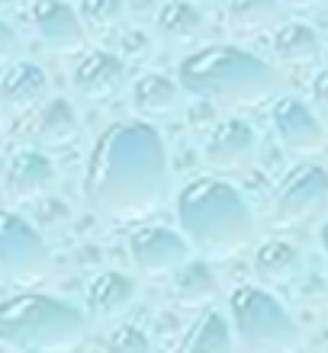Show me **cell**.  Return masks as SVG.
<instances>
[{
  "mask_svg": "<svg viewBox=\"0 0 328 353\" xmlns=\"http://www.w3.org/2000/svg\"><path fill=\"white\" fill-rule=\"evenodd\" d=\"M312 100L322 112H328V71H319L316 81H312Z\"/></svg>",
  "mask_w": 328,
  "mask_h": 353,
  "instance_id": "4316f807",
  "label": "cell"
},
{
  "mask_svg": "<svg viewBox=\"0 0 328 353\" xmlns=\"http://www.w3.org/2000/svg\"><path fill=\"white\" fill-rule=\"evenodd\" d=\"M32 26L42 46L61 55L81 52L87 46V26L81 13H75L71 3L65 0H36L32 3Z\"/></svg>",
  "mask_w": 328,
  "mask_h": 353,
  "instance_id": "30bf717a",
  "label": "cell"
},
{
  "mask_svg": "<svg viewBox=\"0 0 328 353\" xmlns=\"http://www.w3.org/2000/svg\"><path fill=\"white\" fill-rule=\"evenodd\" d=\"M177 222L206 261L232 257L254 241V215L229 180L197 176L177 193Z\"/></svg>",
  "mask_w": 328,
  "mask_h": 353,
  "instance_id": "7a4b0ae2",
  "label": "cell"
},
{
  "mask_svg": "<svg viewBox=\"0 0 328 353\" xmlns=\"http://www.w3.org/2000/svg\"><path fill=\"white\" fill-rule=\"evenodd\" d=\"M0 347H3V344H0Z\"/></svg>",
  "mask_w": 328,
  "mask_h": 353,
  "instance_id": "4dcf8cb0",
  "label": "cell"
},
{
  "mask_svg": "<svg viewBox=\"0 0 328 353\" xmlns=\"http://www.w3.org/2000/svg\"><path fill=\"white\" fill-rule=\"evenodd\" d=\"M87 337V315L46 292H17L0 302V344L13 350H75Z\"/></svg>",
  "mask_w": 328,
  "mask_h": 353,
  "instance_id": "277c9868",
  "label": "cell"
},
{
  "mask_svg": "<svg viewBox=\"0 0 328 353\" xmlns=\"http://www.w3.org/2000/svg\"><path fill=\"white\" fill-rule=\"evenodd\" d=\"M0 273L17 286H36L52 273V254L39 228L0 205Z\"/></svg>",
  "mask_w": 328,
  "mask_h": 353,
  "instance_id": "8992f818",
  "label": "cell"
},
{
  "mask_svg": "<svg viewBox=\"0 0 328 353\" xmlns=\"http://www.w3.org/2000/svg\"><path fill=\"white\" fill-rule=\"evenodd\" d=\"M171 296L180 308H209L219 296V279L213 267L203 261H187L180 270H174Z\"/></svg>",
  "mask_w": 328,
  "mask_h": 353,
  "instance_id": "e0dca14e",
  "label": "cell"
},
{
  "mask_svg": "<svg viewBox=\"0 0 328 353\" xmlns=\"http://www.w3.org/2000/svg\"><path fill=\"white\" fill-rule=\"evenodd\" d=\"M84 196L100 215L142 219L168 196V151L151 122H116L94 141Z\"/></svg>",
  "mask_w": 328,
  "mask_h": 353,
  "instance_id": "6da1fadb",
  "label": "cell"
},
{
  "mask_svg": "<svg viewBox=\"0 0 328 353\" xmlns=\"http://www.w3.org/2000/svg\"><path fill=\"white\" fill-rule=\"evenodd\" d=\"M0 203H3V193H0Z\"/></svg>",
  "mask_w": 328,
  "mask_h": 353,
  "instance_id": "f546056e",
  "label": "cell"
},
{
  "mask_svg": "<svg viewBox=\"0 0 328 353\" xmlns=\"http://www.w3.org/2000/svg\"><path fill=\"white\" fill-rule=\"evenodd\" d=\"M283 3L293 10H316V7H322V3H328V0H283Z\"/></svg>",
  "mask_w": 328,
  "mask_h": 353,
  "instance_id": "83f0119b",
  "label": "cell"
},
{
  "mask_svg": "<svg viewBox=\"0 0 328 353\" xmlns=\"http://www.w3.org/2000/svg\"><path fill=\"white\" fill-rule=\"evenodd\" d=\"M135 279L119 273V270H106L100 276H94V283L87 286V312L97 321H110L119 318L126 308H132L135 302Z\"/></svg>",
  "mask_w": 328,
  "mask_h": 353,
  "instance_id": "9a60e30c",
  "label": "cell"
},
{
  "mask_svg": "<svg viewBox=\"0 0 328 353\" xmlns=\"http://www.w3.org/2000/svg\"><path fill=\"white\" fill-rule=\"evenodd\" d=\"M229 19L238 32H264L280 23V0H229Z\"/></svg>",
  "mask_w": 328,
  "mask_h": 353,
  "instance_id": "603a6c76",
  "label": "cell"
},
{
  "mask_svg": "<svg viewBox=\"0 0 328 353\" xmlns=\"http://www.w3.org/2000/svg\"><path fill=\"white\" fill-rule=\"evenodd\" d=\"M17 48H19V39L17 32L0 19V65H10L13 61V55H17Z\"/></svg>",
  "mask_w": 328,
  "mask_h": 353,
  "instance_id": "484cf974",
  "label": "cell"
},
{
  "mask_svg": "<svg viewBox=\"0 0 328 353\" xmlns=\"http://www.w3.org/2000/svg\"><path fill=\"white\" fill-rule=\"evenodd\" d=\"M273 135L290 154H319L325 145V129L316 112L296 97H277L271 106Z\"/></svg>",
  "mask_w": 328,
  "mask_h": 353,
  "instance_id": "9c48e42d",
  "label": "cell"
},
{
  "mask_svg": "<svg viewBox=\"0 0 328 353\" xmlns=\"http://www.w3.org/2000/svg\"><path fill=\"white\" fill-rule=\"evenodd\" d=\"M254 145H258V135L251 125L242 119H229L209 132L206 145H203V158L216 170H235L254 158Z\"/></svg>",
  "mask_w": 328,
  "mask_h": 353,
  "instance_id": "4fadbf2b",
  "label": "cell"
},
{
  "mask_svg": "<svg viewBox=\"0 0 328 353\" xmlns=\"http://www.w3.org/2000/svg\"><path fill=\"white\" fill-rule=\"evenodd\" d=\"M184 84L168 74H142L132 84V106L145 119H171L174 112H180L184 103Z\"/></svg>",
  "mask_w": 328,
  "mask_h": 353,
  "instance_id": "2e32d148",
  "label": "cell"
},
{
  "mask_svg": "<svg viewBox=\"0 0 328 353\" xmlns=\"http://www.w3.org/2000/svg\"><path fill=\"white\" fill-rule=\"evenodd\" d=\"M48 100V74L36 61H10L0 77V106L13 116L29 112Z\"/></svg>",
  "mask_w": 328,
  "mask_h": 353,
  "instance_id": "7c38bea8",
  "label": "cell"
},
{
  "mask_svg": "<svg viewBox=\"0 0 328 353\" xmlns=\"http://www.w3.org/2000/svg\"><path fill=\"white\" fill-rule=\"evenodd\" d=\"M55 164L42 151H19L7 168V193L17 203H39L55 186Z\"/></svg>",
  "mask_w": 328,
  "mask_h": 353,
  "instance_id": "5bb4252c",
  "label": "cell"
},
{
  "mask_svg": "<svg viewBox=\"0 0 328 353\" xmlns=\"http://www.w3.org/2000/svg\"><path fill=\"white\" fill-rule=\"evenodd\" d=\"M319 241H322V251H325V261H328V222L322 225V234H319Z\"/></svg>",
  "mask_w": 328,
  "mask_h": 353,
  "instance_id": "f1b7e54d",
  "label": "cell"
},
{
  "mask_svg": "<svg viewBox=\"0 0 328 353\" xmlns=\"http://www.w3.org/2000/svg\"><path fill=\"white\" fill-rule=\"evenodd\" d=\"M122 84H126V65L113 52H104V48H94L81 55V61L71 71V87H75L77 97L94 103H104L119 97Z\"/></svg>",
  "mask_w": 328,
  "mask_h": 353,
  "instance_id": "8fae6325",
  "label": "cell"
},
{
  "mask_svg": "<svg viewBox=\"0 0 328 353\" xmlns=\"http://www.w3.org/2000/svg\"><path fill=\"white\" fill-rule=\"evenodd\" d=\"M302 257L300 248L290 241H280V238H267L254 248V273L264 279V283H287L300 273Z\"/></svg>",
  "mask_w": 328,
  "mask_h": 353,
  "instance_id": "ffe728a7",
  "label": "cell"
},
{
  "mask_svg": "<svg viewBox=\"0 0 328 353\" xmlns=\"http://www.w3.org/2000/svg\"><path fill=\"white\" fill-rule=\"evenodd\" d=\"M193 244L184 232L164 228V225H142L129 238L132 263L148 276H168L190 261Z\"/></svg>",
  "mask_w": 328,
  "mask_h": 353,
  "instance_id": "ba28073f",
  "label": "cell"
},
{
  "mask_svg": "<svg viewBox=\"0 0 328 353\" xmlns=\"http://www.w3.org/2000/svg\"><path fill=\"white\" fill-rule=\"evenodd\" d=\"M273 52L283 65H316L322 55V39L306 23H283L273 32Z\"/></svg>",
  "mask_w": 328,
  "mask_h": 353,
  "instance_id": "44dd1931",
  "label": "cell"
},
{
  "mask_svg": "<svg viewBox=\"0 0 328 353\" xmlns=\"http://www.w3.org/2000/svg\"><path fill=\"white\" fill-rule=\"evenodd\" d=\"M110 350L113 353H148L151 341L139 325H119L110 334Z\"/></svg>",
  "mask_w": 328,
  "mask_h": 353,
  "instance_id": "d4e9b609",
  "label": "cell"
},
{
  "mask_svg": "<svg viewBox=\"0 0 328 353\" xmlns=\"http://www.w3.org/2000/svg\"><path fill=\"white\" fill-rule=\"evenodd\" d=\"M206 19L200 13V7H193L190 0H168L158 13V29L161 36L177 42V46H190L203 36Z\"/></svg>",
  "mask_w": 328,
  "mask_h": 353,
  "instance_id": "7402d4cb",
  "label": "cell"
},
{
  "mask_svg": "<svg viewBox=\"0 0 328 353\" xmlns=\"http://www.w3.org/2000/svg\"><path fill=\"white\" fill-rule=\"evenodd\" d=\"M235 347V327L232 318H225L216 308H203L200 318L187 327L180 341L184 353H229Z\"/></svg>",
  "mask_w": 328,
  "mask_h": 353,
  "instance_id": "d6986e66",
  "label": "cell"
},
{
  "mask_svg": "<svg viewBox=\"0 0 328 353\" xmlns=\"http://www.w3.org/2000/svg\"><path fill=\"white\" fill-rule=\"evenodd\" d=\"M177 81L193 97H206L219 106H258L283 93V77L261 55L235 46H206L180 61Z\"/></svg>",
  "mask_w": 328,
  "mask_h": 353,
  "instance_id": "3957f363",
  "label": "cell"
},
{
  "mask_svg": "<svg viewBox=\"0 0 328 353\" xmlns=\"http://www.w3.org/2000/svg\"><path fill=\"white\" fill-rule=\"evenodd\" d=\"M273 219L283 228L319 222L328 209V174L319 164H300L273 190Z\"/></svg>",
  "mask_w": 328,
  "mask_h": 353,
  "instance_id": "52a82bcc",
  "label": "cell"
},
{
  "mask_svg": "<svg viewBox=\"0 0 328 353\" xmlns=\"http://www.w3.org/2000/svg\"><path fill=\"white\" fill-rule=\"evenodd\" d=\"M229 318L235 341L244 350H293L300 344V327L293 315L280 305V299L267 289L244 283L229 296Z\"/></svg>",
  "mask_w": 328,
  "mask_h": 353,
  "instance_id": "5b68a950",
  "label": "cell"
},
{
  "mask_svg": "<svg viewBox=\"0 0 328 353\" xmlns=\"http://www.w3.org/2000/svg\"><path fill=\"white\" fill-rule=\"evenodd\" d=\"M81 19H84L87 32L94 36H106L122 23L126 17V3L122 0H81Z\"/></svg>",
  "mask_w": 328,
  "mask_h": 353,
  "instance_id": "cb8c5ba5",
  "label": "cell"
},
{
  "mask_svg": "<svg viewBox=\"0 0 328 353\" xmlns=\"http://www.w3.org/2000/svg\"><path fill=\"white\" fill-rule=\"evenodd\" d=\"M32 135H36L39 145H48V148L71 145V141L81 135V119H77L75 106H71L65 97H52V100H46L36 112Z\"/></svg>",
  "mask_w": 328,
  "mask_h": 353,
  "instance_id": "ac0fdd59",
  "label": "cell"
}]
</instances>
